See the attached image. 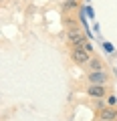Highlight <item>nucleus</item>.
<instances>
[{
    "label": "nucleus",
    "mask_w": 117,
    "mask_h": 121,
    "mask_svg": "<svg viewBox=\"0 0 117 121\" xmlns=\"http://www.w3.org/2000/svg\"><path fill=\"white\" fill-rule=\"evenodd\" d=\"M105 103H107L109 107H115V103H117V99H115V97H113V95H107V97H105Z\"/></svg>",
    "instance_id": "7"
},
{
    "label": "nucleus",
    "mask_w": 117,
    "mask_h": 121,
    "mask_svg": "<svg viewBox=\"0 0 117 121\" xmlns=\"http://www.w3.org/2000/svg\"><path fill=\"white\" fill-rule=\"evenodd\" d=\"M77 0H65V4H63V8L65 10H69V8H77Z\"/></svg>",
    "instance_id": "6"
},
{
    "label": "nucleus",
    "mask_w": 117,
    "mask_h": 121,
    "mask_svg": "<svg viewBox=\"0 0 117 121\" xmlns=\"http://www.w3.org/2000/svg\"><path fill=\"white\" fill-rule=\"evenodd\" d=\"M87 69L89 71H103V60L99 59V56H93L91 60H89V65H87Z\"/></svg>",
    "instance_id": "5"
},
{
    "label": "nucleus",
    "mask_w": 117,
    "mask_h": 121,
    "mask_svg": "<svg viewBox=\"0 0 117 121\" xmlns=\"http://www.w3.org/2000/svg\"><path fill=\"white\" fill-rule=\"evenodd\" d=\"M103 47H105V51H107V52H113V51H115L111 43H103Z\"/></svg>",
    "instance_id": "10"
},
{
    "label": "nucleus",
    "mask_w": 117,
    "mask_h": 121,
    "mask_svg": "<svg viewBox=\"0 0 117 121\" xmlns=\"http://www.w3.org/2000/svg\"><path fill=\"white\" fill-rule=\"evenodd\" d=\"M97 119L99 121H117V109L115 107H103L97 111Z\"/></svg>",
    "instance_id": "3"
},
{
    "label": "nucleus",
    "mask_w": 117,
    "mask_h": 121,
    "mask_svg": "<svg viewBox=\"0 0 117 121\" xmlns=\"http://www.w3.org/2000/svg\"><path fill=\"white\" fill-rule=\"evenodd\" d=\"M87 79H89V85H107L109 75L105 73V69L103 71H89Z\"/></svg>",
    "instance_id": "2"
},
{
    "label": "nucleus",
    "mask_w": 117,
    "mask_h": 121,
    "mask_svg": "<svg viewBox=\"0 0 117 121\" xmlns=\"http://www.w3.org/2000/svg\"><path fill=\"white\" fill-rule=\"evenodd\" d=\"M91 59H93V55H91V52H87L85 48H71V60H73L75 65L87 67Z\"/></svg>",
    "instance_id": "1"
},
{
    "label": "nucleus",
    "mask_w": 117,
    "mask_h": 121,
    "mask_svg": "<svg viewBox=\"0 0 117 121\" xmlns=\"http://www.w3.org/2000/svg\"><path fill=\"white\" fill-rule=\"evenodd\" d=\"M103 107H105V101H103V99H97V101H95V109L99 111V109H103Z\"/></svg>",
    "instance_id": "9"
},
{
    "label": "nucleus",
    "mask_w": 117,
    "mask_h": 121,
    "mask_svg": "<svg viewBox=\"0 0 117 121\" xmlns=\"http://www.w3.org/2000/svg\"><path fill=\"white\" fill-rule=\"evenodd\" d=\"M107 87L105 85H89V89H87V95L93 97V99H105L107 97Z\"/></svg>",
    "instance_id": "4"
},
{
    "label": "nucleus",
    "mask_w": 117,
    "mask_h": 121,
    "mask_svg": "<svg viewBox=\"0 0 117 121\" xmlns=\"http://www.w3.org/2000/svg\"><path fill=\"white\" fill-rule=\"evenodd\" d=\"M83 48H85L87 52H91V55H93V44L89 43V40H85V44H83Z\"/></svg>",
    "instance_id": "8"
}]
</instances>
